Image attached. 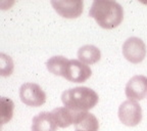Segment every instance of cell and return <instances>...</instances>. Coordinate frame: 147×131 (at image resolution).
Instances as JSON below:
<instances>
[{
    "label": "cell",
    "mask_w": 147,
    "mask_h": 131,
    "mask_svg": "<svg viewBox=\"0 0 147 131\" xmlns=\"http://www.w3.org/2000/svg\"><path fill=\"white\" fill-rule=\"evenodd\" d=\"M89 16L94 18L99 27L111 30L119 27L123 22L124 9L117 1L95 0L89 10Z\"/></svg>",
    "instance_id": "obj_1"
},
{
    "label": "cell",
    "mask_w": 147,
    "mask_h": 131,
    "mask_svg": "<svg viewBox=\"0 0 147 131\" xmlns=\"http://www.w3.org/2000/svg\"><path fill=\"white\" fill-rule=\"evenodd\" d=\"M98 94L93 89L85 86L64 90L61 101L64 107L74 112H88L97 105Z\"/></svg>",
    "instance_id": "obj_2"
},
{
    "label": "cell",
    "mask_w": 147,
    "mask_h": 131,
    "mask_svg": "<svg viewBox=\"0 0 147 131\" xmlns=\"http://www.w3.org/2000/svg\"><path fill=\"white\" fill-rule=\"evenodd\" d=\"M119 121L124 125L129 127L137 126L142 120V109L141 106L135 100L124 101L119 107Z\"/></svg>",
    "instance_id": "obj_3"
},
{
    "label": "cell",
    "mask_w": 147,
    "mask_h": 131,
    "mask_svg": "<svg viewBox=\"0 0 147 131\" xmlns=\"http://www.w3.org/2000/svg\"><path fill=\"white\" fill-rule=\"evenodd\" d=\"M20 98L26 106L38 108L45 104L46 93L36 83H25L20 88Z\"/></svg>",
    "instance_id": "obj_4"
},
{
    "label": "cell",
    "mask_w": 147,
    "mask_h": 131,
    "mask_svg": "<svg viewBox=\"0 0 147 131\" xmlns=\"http://www.w3.org/2000/svg\"><path fill=\"white\" fill-rule=\"evenodd\" d=\"M123 55L128 62L139 64L146 56V45L138 37H130L123 44Z\"/></svg>",
    "instance_id": "obj_5"
},
{
    "label": "cell",
    "mask_w": 147,
    "mask_h": 131,
    "mask_svg": "<svg viewBox=\"0 0 147 131\" xmlns=\"http://www.w3.org/2000/svg\"><path fill=\"white\" fill-rule=\"evenodd\" d=\"M92 70L89 66L78 60H69L63 73V78L74 83H83L91 77Z\"/></svg>",
    "instance_id": "obj_6"
},
{
    "label": "cell",
    "mask_w": 147,
    "mask_h": 131,
    "mask_svg": "<svg viewBox=\"0 0 147 131\" xmlns=\"http://www.w3.org/2000/svg\"><path fill=\"white\" fill-rule=\"evenodd\" d=\"M54 10L64 18H77L82 14L84 3L82 0H61L51 1Z\"/></svg>",
    "instance_id": "obj_7"
},
{
    "label": "cell",
    "mask_w": 147,
    "mask_h": 131,
    "mask_svg": "<svg viewBox=\"0 0 147 131\" xmlns=\"http://www.w3.org/2000/svg\"><path fill=\"white\" fill-rule=\"evenodd\" d=\"M126 96L131 100H142L147 95V77L136 75L128 81L125 88Z\"/></svg>",
    "instance_id": "obj_8"
},
{
    "label": "cell",
    "mask_w": 147,
    "mask_h": 131,
    "mask_svg": "<svg viewBox=\"0 0 147 131\" xmlns=\"http://www.w3.org/2000/svg\"><path fill=\"white\" fill-rule=\"evenodd\" d=\"M74 125L79 131H98L99 122L95 115L89 112H77Z\"/></svg>",
    "instance_id": "obj_9"
},
{
    "label": "cell",
    "mask_w": 147,
    "mask_h": 131,
    "mask_svg": "<svg viewBox=\"0 0 147 131\" xmlns=\"http://www.w3.org/2000/svg\"><path fill=\"white\" fill-rule=\"evenodd\" d=\"M57 125L51 113L41 112L32 120V131H56Z\"/></svg>",
    "instance_id": "obj_10"
},
{
    "label": "cell",
    "mask_w": 147,
    "mask_h": 131,
    "mask_svg": "<svg viewBox=\"0 0 147 131\" xmlns=\"http://www.w3.org/2000/svg\"><path fill=\"white\" fill-rule=\"evenodd\" d=\"M50 113L58 127L67 128L75 122V117H76L77 112H74L65 107H60V108L53 109Z\"/></svg>",
    "instance_id": "obj_11"
},
{
    "label": "cell",
    "mask_w": 147,
    "mask_h": 131,
    "mask_svg": "<svg viewBox=\"0 0 147 131\" xmlns=\"http://www.w3.org/2000/svg\"><path fill=\"white\" fill-rule=\"evenodd\" d=\"M78 58L79 60L86 64H93L99 62L101 58V52L98 47L94 45H84L80 47L78 50Z\"/></svg>",
    "instance_id": "obj_12"
},
{
    "label": "cell",
    "mask_w": 147,
    "mask_h": 131,
    "mask_svg": "<svg viewBox=\"0 0 147 131\" xmlns=\"http://www.w3.org/2000/svg\"><path fill=\"white\" fill-rule=\"evenodd\" d=\"M69 60H67V58H64L62 55H55L46 62V68L51 74H53L55 76L62 77Z\"/></svg>",
    "instance_id": "obj_13"
},
{
    "label": "cell",
    "mask_w": 147,
    "mask_h": 131,
    "mask_svg": "<svg viewBox=\"0 0 147 131\" xmlns=\"http://www.w3.org/2000/svg\"><path fill=\"white\" fill-rule=\"evenodd\" d=\"M14 104L11 99L7 97H1L0 100V115H1V124L9 122L13 115Z\"/></svg>",
    "instance_id": "obj_14"
},
{
    "label": "cell",
    "mask_w": 147,
    "mask_h": 131,
    "mask_svg": "<svg viewBox=\"0 0 147 131\" xmlns=\"http://www.w3.org/2000/svg\"><path fill=\"white\" fill-rule=\"evenodd\" d=\"M13 72V62L8 55L1 53L0 54V74L2 77L10 76Z\"/></svg>",
    "instance_id": "obj_15"
},
{
    "label": "cell",
    "mask_w": 147,
    "mask_h": 131,
    "mask_svg": "<svg viewBox=\"0 0 147 131\" xmlns=\"http://www.w3.org/2000/svg\"><path fill=\"white\" fill-rule=\"evenodd\" d=\"M76 131H79V130H76Z\"/></svg>",
    "instance_id": "obj_16"
}]
</instances>
